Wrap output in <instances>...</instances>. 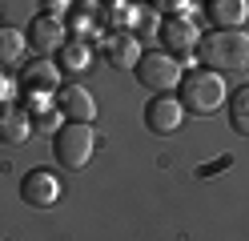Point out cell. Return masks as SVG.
<instances>
[{"instance_id":"17","label":"cell","mask_w":249,"mask_h":241,"mask_svg":"<svg viewBox=\"0 0 249 241\" xmlns=\"http://www.w3.org/2000/svg\"><path fill=\"white\" fill-rule=\"evenodd\" d=\"M72 4H76V0H40V12H44V16H56V20H65Z\"/></svg>"},{"instance_id":"5","label":"cell","mask_w":249,"mask_h":241,"mask_svg":"<svg viewBox=\"0 0 249 241\" xmlns=\"http://www.w3.org/2000/svg\"><path fill=\"white\" fill-rule=\"evenodd\" d=\"M161 44H165L169 56H193L197 44H201V28L193 24V16L177 12V16H169L161 24Z\"/></svg>"},{"instance_id":"6","label":"cell","mask_w":249,"mask_h":241,"mask_svg":"<svg viewBox=\"0 0 249 241\" xmlns=\"http://www.w3.org/2000/svg\"><path fill=\"white\" fill-rule=\"evenodd\" d=\"M60 193H65V185H60V177L53 169H33L20 181V201L33 209H53L60 201Z\"/></svg>"},{"instance_id":"3","label":"cell","mask_w":249,"mask_h":241,"mask_svg":"<svg viewBox=\"0 0 249 241\" xmlns=\"http://www.w3.org/2000/svg\"><path fill=\"white\" fill-rule=\"evenodd\" d=\"M133 76H137V85H141V89H149L153 96H161V93H173L185 73H181V60L177 56H169L165 48H161V53L153 48V53H141Z\"/></svg>"},{"instance_id":"11","label":"cell","mask_w":249,"mask_h":241,"mask_svg":"<svg viewBox=\"0 0 249 241\" xmlns=\"http://www.w3.org/2000/svg\"><path fill=\"white\" fill-rule=\"evenodd\" d=\"M33 133H36V125L24 105H0V141L4 145H28Z\"/></svg>"},{"instance_id":"4","label":"cell","mask_w":249,"mask_h":241,"mask_svg":"<svg viewBox=\"0 0 249 241\" xmlns=\"http://www.w3.org/2000/svg\"><path fill=\"white\" fill-rule=\"evenodd\" d=\"M92 149H97V133H92V125L69 121V125L53 137V157H56L65 169H85L89 161H92Z\"/></svg>"},{"instance_id":"19","label":"cell","mask_w":249,"mask_h":241,"mask_svg":"<svg viewBox=\"0 0 249 241\" xmlns=\"http://www.w3.org/2000/svg\"><path fill=\"white\" fill-rule=\"evenodd\" d=\"M0 96H4V76H0Z\"/></svg>"},{"instance_id":"14","label":"cell","mask_w":249,"mask_h":241,"mask_svg":"<svg viewBox=\"0 0 249 241\" xmlns=\"http://www.w3.org/2000/svg\"><path fill=\"white\" fill-rule=\"evenodd\" d=\"M24 48H28V37L20 28H0V69H17L24 60Z\"/></svg>"},{"instance_id":"12","label":"cell","mask_w":249,"mask_h":241,"mask_svg":"<svg viewBox=\"0 0 249 241\" xmlns=\"http://www.w3.org/2000/svg\"><path fill=\"white\" fill-rule=\"evenodd\" d=\"M205 20L213 28H241L249 20V0H205Z\"/></svg>"},{"instance_id":"8","label":"cell","mask_w":249,"mask_h":241,"mask_svg":"<svg viewBox=\"0 0 249 241\" xmlns=\"http://www.w3.org/2000/svg\"><path fill=\"white\" fill-rule=\"evenodd\" d=\"M20 89H24V101L28 96H56L60 89V69L44 56V60H33L20 69Z\"/></svg>"},{"instance_id":"13","label":"cell","mask_w":249,"mask_h":241,"mask_svg":"<svg viewBox=\"0 0 249 241\" xmlns=\"http://www.w3.org/2000/svg\"><path fill=\"white\" fill-rule=\"evenodd\" d=\"M141 40L133 37V32H117L113 40H108V64H113V69H137V60H141Z\"/></svg>"},{"instance_id":"15","label":"cell","mask_w":249,"mask_h":241,"mask_svg":"<svg viewBox=\"0 0 249 241\" xmlns=\"http://www.w3.org/2000/svg\"><path fill=\"white\" fill-rule=\"evenodd\" d=\"M92 64V48L85 44V40H65L60 44V73H85Z\"/></svg>"},{"instance_id":"18","label":"cell","mask_w":249,"mask_h":241,"mask_svg":"<svg viewBox=\"0 0 249 241\" xmlns=\"http://www.w3.org/2000/svg\"><path fill=\"white\" fill-rule=\"evenodd\" d=\"M153 8H157V12H185V8H189V0H153Z\"/></svg>"},{"instance_id":"16","label":"cell","mask_w":249,"mask_h":241,"mask_svg":"<svg viewBox=\"0 0 249 241\" xmlns=\"http://www.w3.org/2000/svg\"><path fill=\"white\" fill-rule=\"evenodd\" d=\"M225 105H229V125L237 129L241 137H249V85L245 89H233Z\"/></svg>"},{"instance_id":"10","label":"cell","mask_w":249,"mask_h":241,"mask_svg":"<svg viewBox=\"0 0 249 241\" xmlns=\"http://www.w3.org/2000/svg\"><path fill=\"white\" fill-rule=\"evenodd\" d=\"M56 109L65 112V121H76V125H89L97 121V101L85 85H65L56 89Z\"/></svg>"},{"instance_id":"9","label":"cell","mask_w":249,"mask_h":241,"mask_svg":"<svg viewBox=\"0 0 249 241\" xmlns=\"http://www.w3.org/2000/svg\"><path fill=\"white\" fill-rule=\"evenodd\" d=\"M69 40V20H56V16H36L33 24H28V44L36 48L40 56H53L60 53V44Z\"/></svg>"},{"instance_id":"2","label":"cell","mask_w":249,"mask_h":241,"mask_svg":"<svg viewBox=\"0 0 249 241\" xmlns=\"http://www.w3.org/2000/svg\"><path fill=\"white\" fill-rule=\"evenodd\" d=\"M177 89H181L177 101L185 105V112H193V117H213V112H221V105L229 101L225 73H213V69H197L189 76H181Z\"/></svg>"},{"instance_id":"1","label":"cell","mask_w":249,"mask_h":241,"mask_svg":"<svg viewBox=\"0 0 249 241\" xmlns=\"http://www.w3.org/2000/svg\"><path fill=\"white\" fill-rule=\"evenodd\" d=\"M197 56L205 60V69H213V73L249 69V32L245 28H213V32L201 37Z\"/></svg>"},{"instance_id":"7","label":"cell","mask_w":249,"mask_h":241,"mask_svg":"<svg viewBox=\"0 0 249 241\" xmlns=\"http://www.w3.org/2000/svg\"><path fill=\"white\" fill-rule=\"evenodd\" d=\"M185 125V105L177 101V96H153V101L145 105V129L149 133H157V137H169V133H177V129Z\"/></svg>"}]
</instances>
